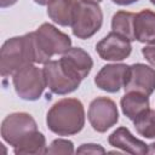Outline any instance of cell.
Listing matches in <instances>:
<instances>
[{"instance_id":"1","label":"cell","mask_w":155,"mask_h":155,"mask_svg":"<svg viewBox=\"0 0 155 155\" xmlns=\"http://www.w3.org/2000/svg\"><path fill=\"white\" fill-rule=\"evenodd\" d=\"M84 104L78 98H62L47 111L46 125L58 136H73L85 126Z\"/></svg>"},{"instance_id":"2","label":"cell","mask_w":155,"mask_h":155,"mask_svg":"<svg viewBox=\"0 0 155 155\" xmlns=\"http://www.w3.org/2000/svg\"><path fill=\"white\" fill-rule=\"evenodd\" d=\"M35 64H45L54 54H63L71 48L70 38L51 23H42L31 31Z\"/></svg>"},{"instance_id":"3","label":"cell","mask_w":155,"mask_h":155,"mask_svg":"<svg viewBox=\"0 0 155 155\" xmlns=\"http://www.w3.org/2000/svg\"><path fill=\"white\" fill-rule=\"evenodd\" d=\"M35 63L31 34L7 39L0 50V71L4 78L13 75L22 67Z\"/></svg>"},{"instance_id":"4","label":"cell","mask_w":155,"mask_h":155,"mask_svg":"<svg viewBox=\"0 0 155 155\" xmlns=\"http://www.w3.org/2000/svg\"><path fill=\"white\" fill-rule=\"evenodd\" d=\"M103 24V12L98 2L78 0L71 31L74 36L81 40L90 39L93 36Z\"/></svg>"},{"instance_id":"5","label":"cell","mask_w":155,"mask_h":155,"mask_svg":"<svg viewBox=\"0 0 155 155\" xmlns=\"http://www.w3.org/2000/svg\"><path fill=\"white\" fill-rule=\"evenodd\" d=\"M12 84L17 96L24 101H38L46 87L44 70L35 63L27 64L12 75Z\"/></svg>"},{"instance_id":"6","label":"cell","mask_w":155,"mask_h":155,"mask_svg":"<svg viewBox=\"0 0 155 155\" xmlns=\"http://www.w3.org/2000/svg\"><path fill=\"white\" fill-rule=\"evenodd\" d=\"M87 119L92 128L99 133L107 132L119 121L116 103L109 97H97L88 107Z\"/></svg>"},{"instance_id":"7","label":"cell","mask_w":155,"mask_h":155,"mask_svg":"<svg viewBox=\"0 0 155 155\" xmlns=\"http://www.w3.org/2000/svg\"><path fill=\"white\" fill-rule=\"evenodd\" d=\"M38 130L36 121L28 113H12L1 122V137L12 148L16 147L25 136Z\"/></svg>"},{"instance_id":"8","label":"cell","mask_w":155,"mask_h":155,"mask_svg":"<svg viewBox=\"0 0 155 155\" xmlns=\"http://www.w3.org/2000/svg\"><path fill=\"white\" fill-rule=\"evenodd\" d=\"M44 75L46 80V87L54 94H68L78 90L81 80H78L69 75L61 65L59 61L50 59L44 64Z\"/></svg>"},{"instance_id":"9","label":"cell","mask_w":155,"mask_h":155,"mask_svg":"<svg viewBox=\"0 0 155 155\" xmlns=\"http://www.w3.org/2000/svg\"><path fill=\"white\" fill-rule=\"evenodd\" d=\"M124 90L150 96L155 91V69L143 63L130 65Z\"/></svg>"},{"instance_id":"10","label":"cell","mask_w":155,"mask_h":155,"mask_svg":"<svg viewBox=\"0 0 155 155\" xmlns=\"http://www.w3.org/2000/svg\"><path fill=\"white\" fill-rule=\"evenodd\" d=\"M96 51L98 56L104 61L121 62L126 59L132 52L131 41L126 38L110 31L96 45Z\"/></svg>"},{"instance_id":"11","label":"cell","mask_w":155,"mask_h":155,"mask_svg":"<svg viewBox=\"0 0 155 155\" xmlns=\"http://www.w3.org/2000/svg\"><path fill=\"white\" fill-rule=\"evenodd\" d=\"M130 65L124 63L107 64L101 68L94 78L96 86L105 92L115 93L124 88Z\"/></svg>"},{"instance_id":"12","label":"cell","mask_w":155,"mask_h":155,"mask_svg":"<svg viewBox=\"0 0 155 155\" xmlns=\"http://www.w3.org/2000/svg\"><path fill=\"white\" fill-rule=\"evenodd\" d=\"M58 61L62 68L69 75L81 81L85 78H87L93 67V61L91 56L81 47L69 48L65 53L62 54V57Z\"/></svg>"},{"instance_id":"13","label":"cell","mask_w":155,"mask_h":155,"mask_svg":"<svg viewBox=\"0 0 155 155\" xmlns=\"http://www.w3.org/2000/svg\"><path fill=\"white\" fill-rule=\"evenodd\" d=\"M108 142L111 147L117 148L124 153L134 154V155L148 154V144L136 138L131 133V131L125 126L117 127L115 131H113L108 137Z\"/></svg>"},{"instance_id":"14","label":"cell","mask_w":155,"mask_h":155,"mask_svg":"<svg viewBox=\"0 0 155 155\" xmlns=\"http://www.w3.org/2000/svg\"><path fill=\"white\" fill-rule=\"evenodd\" d=\"M134 38L142 44H155V12L144 8L136 13L134 22Z\"/></svg>"},{"instance_id":"15","label":"cell","mask_w":155,"mask_h":155,"mask_svg":"<svg viewBox=\"0 0 155 155\" xmlns=\"http://www.w3.org/2000/svg\"><path fill=\"white\" fill-rule=\"evenodd\" d=\"M78 0H53L47 5L48 17L58 25L71 27Z\"/></svg>"},{"instance_id":"16","label":"cell","mask_w":155,"mask_h":155,"mask_svg":"<svg viewBox=\"0 0 155 155\" xmlns=\"http://www.w3.org/2000/svg\"><path fill=\"white\" fill-rule=\"evenodd\" d=\"M121 110L124 115L131 121L136 120L140 114L150 108L149 96L138 93V92H125L121 101Z\"/></svg>"},{"instance_id":"17","label":"cell","mask_w":155,"mask_h":155,"mask_svg":"<svg viewBox=\"0 0 155 155\" xmlns=\"http://www.w3.org/2000/svg\"><path fill=\"white\" fill-rule=\"evenodd\" d=\"M46 138L40 131H34L25 136L16 147H13V153L16 155H40L47 154Z\"/></svg>"},{"instance_id":"18","label":"cell","mask_w":155,"mask_h":155,"mask_svg":"<svg viewBox=\"0 0 155 155\" xmlns=\"http://www.w3.org/2000/svg\"><path fill=\"white\" fill-rule=\"evenodd\" d=\"M136 13L128 12V11H117L114 13L111 18V31H115L116 34L126 38L130 41H134V29H133V22H134Z\"/></svg>"},{"instance_id":"19","label":"cell","mask_w":155,"mask_h":155,"mask_svg":"<svg viewBox=\"0 0 155 155\" xmlns=\"http://www.w3.org/2000/svg\"><path fill=\"white\" fill-rule=\"evenodd\" d=\"M133 125L138 134L148 139H154L155 138V110L149 108L143 114H140L136 120H133Z\"/></svg>"},{"instance_id":"20","label":"cell","mask_w":155,"mask_h":155,"mask_svg":"<svg viewBox=\"0 0 155 155\" xmlns=\"http://www.w3.org/2000/svg\"><path fill=\"white\" fill-rule=\"evenodd\" d=\"M74 144L69 139L57 138L47 148V154H74Z\"/></svg>"},{"instance_id":"21","label":"cell","mask_w":155,"mask_h":155,"mask_svg":"<svg viewBox=\"0 0 155 155\" xmlns=\"http://www.w3.org/2000/svg\"><path fill=\"white\" fill-rule=\"evenodd\" d=\"M76 154H105L107 150L99 145V144H96V143H85V144H81L76 150H75Z\"/></svg>"},{"instance_id":"22","label":"cell","mask_w":155,"mask_h":155,"mask_svg":"<svg viewBox=\"0 0 155 155\" xmlns=\"http://www.w3.org/2000/svg\"><path fill=\"white\" fill-rule=\"evenodd\" d=\"M142 54L153 67H155V44H150V45L144 46L142 48Z\"/></svg>"},{"instance_id":"23","label":"cell","mask_w":155,"mask_h":155,"mask_svg":"<svg viewBox=\"0 0 155 155\" xmlns=\"http://www.w3.org/2000/svg\"><path fill=\"white\" fill-rule=\"evenodd\" d=\"M111 1L120 6H127V5H132V4L137 2L138 0H111Z\"/></svg>"},{"instance_id":"24","label":"cell","mask_w":155,"mask_h":155,"mask_svg":"<svg viewBox=\"0 0 155 155\" xmlns=\"http://www.w3.org/2000/svg\"><path fill=\"white\" fill-rule=\"evenodd\" d=\"M17 1L18 0H0V6H1V8H6V7L15 5Z\"/></svg>"},{"instance_id":"25","label":"cell","mask_w":155,"mask_h":155,"mask_svg":"<svg viewBox=\"0 0 155 155\" xmlns=\"http://www.w3.org/2000/svg\"><path fill=\"white\" fill-rule=\"evenodd\" d=\"M33 1H34L35 4H38V5H41V6H45V5H46V6H47V5H48L51 1H53V0H33Z\"/></svg>"},{"instance_id":"26","label":"cell","mask_w":155,"mask_h":155,"mask_svg":"<svg viewBox=\"0 0 155 155\" xmlns=\"http://www.w3.org/2000/svg\"><path fill=\"white\" fill-rule=\"evenodd\" d=\"M148 154H155V142L148 144Z\"/></svg>"},{"instance_id":"27","label":"cell","mask_w":155,"mask_h":155,"mask_svg":"<svg viewBox=\"0 0 155 155\" xmlns=\"http://www.w3.org/2000/svg\"><path fill=\"white\" fill-rule=\"evenodd\" d=\"M87 1H93V2H101L102 0H87Z\"/></svg>"},{"instance_id":"28","label":"cell","mask_w":155,"mask_h":155,"mask_svg":"<svg viewBox=\"0 0 155 155\" xmlns=\"http://www.w3.org/2000/svg\"><path fill=\"white\" fill-rule=\"evenodd\" d=\"M149 1H150V2L153 4V5H155V0H149Z\"/></svg>"}]
</instances>
